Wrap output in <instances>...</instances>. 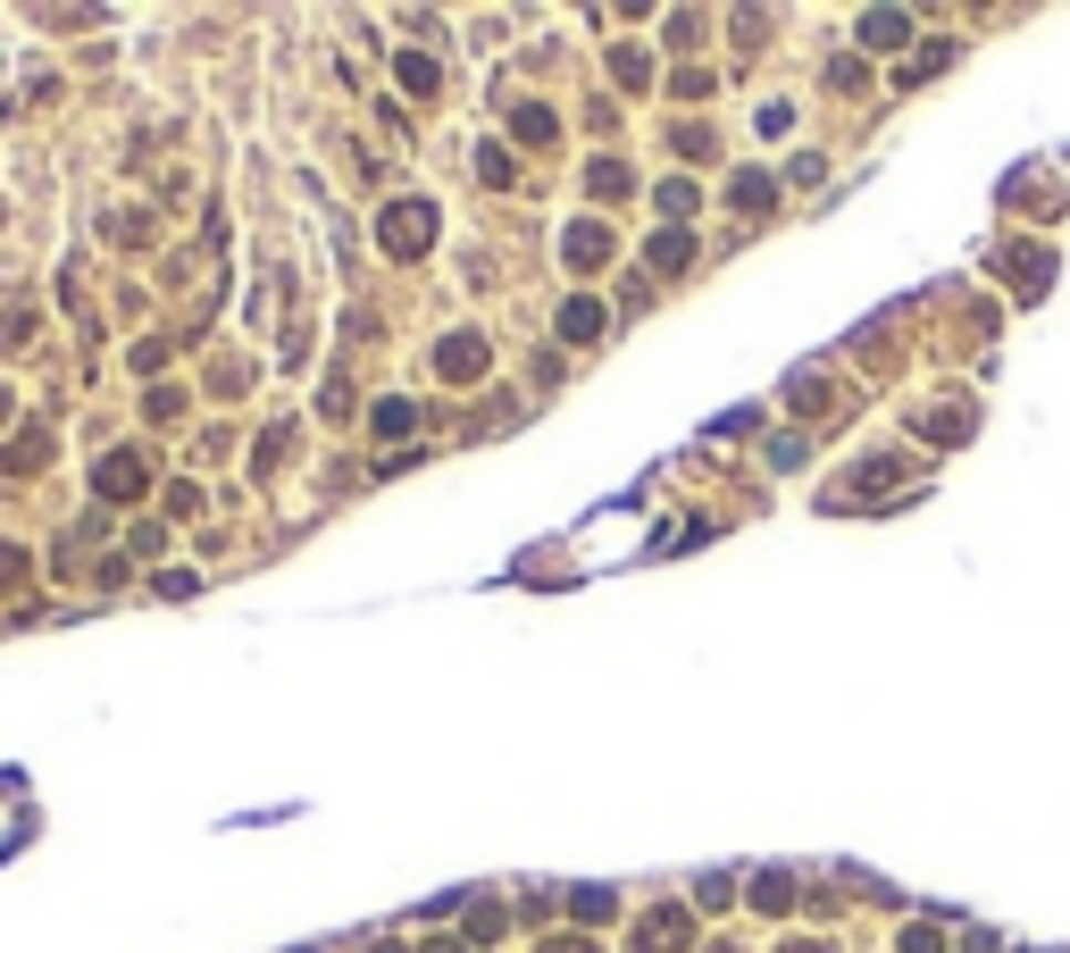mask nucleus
<instances>
[{
    "label": "nucleus",
    "instance_id": "20e7f679",
    "mask_svg": "<svg viewBox=\"0 0 1070 953\" xmlns=\"http://www.w3.org/2000/svg\"><path fill=\"white\" fill-rule=\"evenodd\" d=\"M435 368H444L451 385H469L477 368H486V344H477V335H444V352H435Z\"/></svg>",
    "mask_w": 1070,
    "mask_h": 953
},
{
    "label": "nucleus",
    "instance_id": "a211bd4d",
    "mask_svg": "<svg viewBox=\"0 0 1070 953\" xmlns=\"http://www.w3.org/2000/svg\"><path fill=\"white\" fill-rule=\"evenodd\" d=\"M903 953H945V945H937V929H912V936H903Z\"/></svg>",
    "mask_w": 1070,
    "mask_h": 953
},
{
    "label": "nucleus",
    "instance_id": "9b49d317",
    "mask_svg": "<svg viewBox=\"0 0 1070 953\" xmlns=\"http://www.w3.org/2000/svg\"><path fill=\"white\" fill-rule=\"evenodd\" d=\"M752 896H761V912H787V903H794V878H787V870H770L761 887H752Z\"/></svg>",
    "mask_w": 1070,
    "mask_h": 953
},
{
    "label": "nucleus",
    "instance_id": "423d86ee",
    "mask_svg": "<svg viewBox=\"0 0 1070 953\" xmlns=\"http://www.w3.org/2000/svg\"><path fill=\"white\" fill-rule=\"evenodd\" d=\"M569 260H578V268L611 260V227H569Z\"/></svg>",
    "mask_w": 1070,
    "mask_h": 953
},
{
    "label": "nucleus",
    "instance_id": "ddd939ff",
    "mask_svg": "<svg viewBox=\"0 0 1070 953\" xmlns=\"http://www.w3.org/2000/svg\"><path fill=\"white\" fill-rule=\"evenodd\" d=\"M594 192H602V201H611V192H627V168H620V159H594Z\"/></svg>",
    "mask_w": 1070,
    "mask_h": 953
},
{
    "label": "nucleus",
    "instance_id": "f03ea898",
    "mask_svg": "<svg viewBox=\"0 0 1070 953\" xmlns=\"http://www.w3.org/2000/svg\"><path fill=\"white\" fill-rule=\"evenodd\" d=\"M93 485H101V494H110V502H143L150 469H143V452H110V460H101V469H93Z\"/></svg>",
    "mask_w": 1070,
    "mask_h": 953
},
{
    "label": "nucleus",
    "instance_id": "1a4fd4ad",
    "mask_svg": "<svg viewBox=\"0 0 1070 953\" xmlns=\"http://www.w3.org/2000/svg\"><path fill=\"white\" fill-rule=\"evenodd\" d=\"M728 201H736V210H770V176H761V168H745V176L728 185Z\"/></svg>",
    "mask_w": 1070,
    "mask_h": 953
},
{
    "label": "nucleus",
    "instance_id": "0eeeda50",
    "mask_svg": "<svg viewBox=\"0 0 1070 953\" xmlns=\"http://www.w3.org/2000/svg\"><path fill=\"white\" fill-rule=\"evenodd\" d=\"M686 260H695V234H686V227H661L653 234V268H686Z\"/></svg>",
    "mask_w": 1070,
    "mask_h": 953
},
{
    "label": "nucleus",
    "instance_id": "7ed1b4c3",
    "mask_svg": "<svg viewBox=\"0 0 1070 953\" xmlns=\"http://www.w3.org/2000/svg\"><path fill=\"white\" fill-rule=\"evenodd\" d=\"M686 936H695V920H686V912H661V920H644V929H636V953H686Z\"/></svg>",
    "mask_w": 1070,
    "mask_h": 953
},
{
    "label": "nucleus",
    "instance_id": "f8f14e48",
    "mask_svg": "<svg viewBox=\"0 0 1070 953\" xmlns=\"http://www.w3.org/2000/svg\"><path fill=\"white\" fill-rule=\"evenodd\" d=\"M376 436H411V401H376Z\"/></svg>",
    "mask_w": 1070,
    "mask_h": 953
},
{
    "label": "nucleus",
    "instance_id": "4468645a",
    "mask_svg": "<svg viewBox=\"0 0 1070 953\" xmlns=\"http://www.w3.org/2000/svg\"><path fill=\"white\" fill-rule=\"evenodd\" d=\"M569 912H578V920H611V896H594V887H578V896H569Z\"/></svg>",
    "mask_w": 1070,
    "mask_h": 953
},
{
    "label": "nucleus",
    "instance_id": "f257e3e1",
    "mask_svg": "<svg viewBox=\"0 0 1070 953\" xmlns=\"http://www.w3.org/2000/svg\"><path fill=\"white\" fill-rule=\"evenodd\" d=\"M376 234H385V251H402V260H411V251H427V234H435V210H427V201H394Z\"/></svg>",
    "mask_w": 1070,
    "mask_h": 953
},
{
    "label": "nucleus",
    "instance_id": "f3484780",
    "mask_svg": "<svg viewBox=\"0 0 1070 953\" xmlns=\"http://www.w3.org/2000/svg\"><path fill=\"white\" fill-rule=\"evenodd\" d=\"M611 76H620V84H644V51H611Z\"/></svg>",
    "mask_w": 1070,
    "mask_h": 953
},
{
    "label": "nucleus",
    "instance_id": "dca6fc26",
    "mask_svg": "<svg viewBox=\"0 0 1070 953\" xmlns=\"http://www.w3.org/2000/svg\"><path fill=\"white\" fill-rule=\"evenodd\" d=\"M402 84L411 93H435V59H402Z\"/></svg>",
    "mask_w": 1070,
    "mask_h": 953
},
{
    "label": "nucleus",
    "instance_id": "9d476101",
    "mask_svg": "<svg viewBox=\"0 0 1070 953\" xmlns=\"http://www.w3.org/2000/svg\"><path fill=\"white\" fill-rule=\"evenodd\" d=\"M862 42H870V51H895V42H903V18H895V9H879V18H862Z\"/></svg>",
    "mask_w": 1070,
    "mask_h": 953
},
{
    "label": "nucleus",
    "instance_id": "6e6552de",
    "mask_svg": "<svg viewBox=\"0 0 1070 953\" xmlns=\"http://www.w3.org/2000/svg\"><path fill=\"white\" fill-rule=\"evenodd\" d=\"M561 335H569V344H585V335H602V302H585V293H578V302L561 310Z\"/></svg>",
    "mask_w": 1070,
    "mask_h": 953
},
{
    "label": "nucleus",
    "instance_id": "39448f33",
    "mask_svg": "<svg viewBox=\"0 0 1070 953\" xmlns=\"http://www.w3.org/2000/svg\"><path fill=\"white\" fill-rule=\"evenodd\" d=\"M42 460H51V436H42V427H25V436L0 452V469H42Z\"/></svg>",
    "mask_w": 1070,
    "mask_h": 953
},
{
    "label": "nucleus",
    "instance_id": "2eb2a0df",
    "mask_svg": "<svg viewBox=\"0 0 1070 953\" xmlns=\"http://www.w3.org/2000/svg\"><path fill=\"white\" fill-rule=\"evenodd\" d=\"M695 210V185H661V218H686Z\"/></svg>",
    "mask_w": 1070,
    "mask_h": 953
},
{
    "label": "nucleus",
    "instance_id": "6ab92c4d",
    "mask_svg": "<svg viewBox=\"0 0 1070 953\" xmlns=\"http://www.w3.org/2000/svg\"><path fill=\"white\" fill-rule=\"evenodd\" d=\"M18 569H25V553H9V544H0V586H18Z\"/></svg>",
    "mask_w": 1070,
    "mask_h": 953
},
{
    "label": "nucleus",
    "instance_id": "aec40b11",
    "mask_svg": "<svg viewBox=\"0 0 1070 953\" xmlns=\"http://www.w3.org/2000/svg\"><path fill=\"white\" fill-rule=\"evenodd\" d=\"M544 953H594V945H585V936H552Z\"/></svg>",
    "mask_w": 1070,
    "mask_h": 953
},
{
    "label": "nucleus",
    "instance_id": "412c9836",
    "mask_svg": "<svg viewBox=\"0 0 1070 953\" xmlns=\"http://www.w3.org/2000/svg\"><path fill=\"white\" fill-rule=\"evenodd\" d=\"M427 953H460V945H451V936H435V945H427Z\"/></svg>",
    "mask_w": 1070,
    "mask_h": 953
},
{
    "label": "nucleus",
    "instance_id": "4be33fe9",
    "mask_svg": "<svg viewBox=\"0 0 1070 953\" xmlns=\"http://www.w3.org/2000/svg\"><path fill=\"white\" fill-rule=\"evenodd\" d=\"M794 953H828V945H794Z\"/></svg>",
    "mask_w": 1070,
    "mask_h": 953
}]
</instances>
